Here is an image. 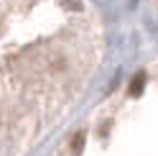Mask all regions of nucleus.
I'll list each match as a JSON object with an SVG mask.
<instances>
[{
  "mask_svg": "<svg viewBox=\"0 0 158 156\" xmlns=\"http://www.w3.org/2000/svg\"><path fill=\"white\" fill-rule=\"evenodd\" d=\"M143 87H145V74L140 72V74H135V77H133L130 90H127V92H130V97H138V95L143 92Z\"/></svg>",
  "mask_w": 158,
  "mask_h": 156,
  "instance_id": "nucleus-1",
  "label": "nucleus"
},
{
  "mask_svg": "<svg viewBox=\"0 0 158 156\" xmlns=\"http://www.w3.org/2000/svg\"><path fill=\"white\" fill-rule=\"evenodd\" d=\"M82 146H84V131H79V133L74 136V141H72V151L79 154V151H82Z\"/></svg>",
  "mask_w": 158,
  "mask_h": 156,
  "instance_id": "nucleus-2",
  "label": "nucleus"
}]
</instances>
